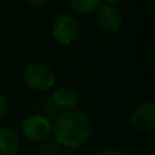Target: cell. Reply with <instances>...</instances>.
I'll return each instance as SVG.
<instances>
[{
	"instance_id": "obj_1",
	"label": "cell",
	"mask_w": 155,
	"mask_h": 155,
	"mask_svg": "<svg viewBox=\"0 0 155 155\" xmlns=\"http://www.w3.org/2000/svg\"><path fill=\"white\" fill-rule=\"evenodd\" d=\"M54 140L64 148L78 149L87 143L92 133V121L80 110H64L59 113L51 125Z\"/></svg>"
},
{
	"instance_id": "obj_2",
	"label": "cell",
	"mask_w": 155,
	"mask_h": 155,
	"mask_svg": "<svg viewBox=\"0 0 155 155\" xmlns=\"http://www.w3.org/2000/svg\"><path fill=\"white\" fill-rule=\"evenodd\" d=\"M22 80L27 87L34 91H48L56 82V74L45 64L33 63L25 67Z\"/></svg>"
},
{
	"instance_id": "obj_3",
	"label": "cell",
	"mask_w": 155,
	"mask_h": 155,
	"mask_svg": "<svg viewBox=\"0 0 155 155\" xmlns=\"http://www.w3.org/2000/svg\"><path fill=\"white\" fill-rule=\"evenodd\" d=\"M51 33L56 42L62 46L74 44L80 36V25L75 17L68 13L58 15L52 23Z\"/></svg>"
},
{
	"instance_id": "obj_4",
	"label": "cell",
	"mask_w": 155,
	"mask_h": 155,
	"mask_svg": "<svg viewBox=\"0 0 155 155\" xmlns=\"http://www.w3.org/2000/svg\"><path fill=\"white\" fill-rule=\"evenodd\" d=\"M21 130L27 139L34 143H41L48 139L51 134V122L41 114H30L23 119Z\"/></svg>"
},
{
	"instance_id": "obj_5",
	"label": "cell",
	"mask_w": 155,
	"mask_h": 155,
	"mask_svg": "<svg viewBox=\"0 0 155 155\" xmlns=\"http://www.w3.org/2000/svg\"><path fill=\"white\" fill-rule=\"evenodd\" d=\"M96 22L102 31L105 34H116L124 23L121 11L113 5H102L96 11Z\"/></svg>"
},
{
	"instance_id": "obj_6",
	"label": "cell",
	"mask_w": 155,
	"mask_h": 155,
	"mask_svg": "<svg viewBox=\"0 0 155 155\" xmlns=\"http://www.w3.org/2000/svg\"><path fill=\"white\" fill-rule=\"evenodd\" d=\"M130 122L133 128L140 132H150L155 128V104L144 102L139 104L130 115Z\"/></svg>"
},
{
	"instance_id": "obj_7",
	"label": "cell",
	"mask_w": 155,
	"mask_h": 155,
	"mask_svg": "<svg viewBox=\"0 0 155 155\" xmlns=\"http://www.w3.org/2000/svg\"><path fill=\"white\" fill-rule=\"evenodd\" d=\"M51 101L54 107L62 110H71L79 102V94L75 88L63 85L52 92Z\"/></svg>"
},
{
	"instance_id": "obj_8",
	"label": "cell",
	"mask_w": 155,
	"mask_h": 155,
	"mask_svg": "<svg viewBox=\"0 0 155 155\" xmlns=\"http://www.w3.org/2000/svg\"><path fill=\"white\" fill-rule=\"evenodd\" d=\"M21 140L18 133L10 127H0V155H16Z\"/></svg>"
},
{
	"instance_id": "obj_9",
	"label": "cell",
	"mask_w": 155,
	"mask_h": 155,
	"mask_svg": "<svg viewBox=\"0 0 155 155\" xmlns=\"http://www.w3.org/2000/svg\"><path fill=\"white\" fill-rule=\"evenodd\" d=\"M103 0H68L70 8L82 16L96 13V11L102 6Z\"/></svg>"
},
{
	"instance_id": "obj_10",
	"label": "cell",
	"mask_w": 155,
	"mask_h": 155,
	"mask_svg": "<svg viewBox=\"0 0 155 155\" xmlns=\"http://www.w3.org/2000/svg\"><path fill=\"white\" fill-rule=\"evenodd\" d=\"M61 154V145L53 139H46L41 142L39 147V155H59Z\"/></svg>"
},
{
	"instance_id": "obj_11",
	"label": "cell",
	"mask_w": 155,
	"mask_h": 155,
	"mask_svg": "<svg viewBox=\"0 0 155 155\" xmlns=\"http://www.w3.org/2000/svg\"><path fill=\"white\" fill-rule=\"evenodd\" d=\"M97 155H126V153H124L121 149L117 148H107L101 150Z\"/></svg>"
},
{
	"instance_id": "obj_12",
	"label": "cell",
	"mask_w": 155,
	"mask_h": 155,
	"mask_svg": "<svg viewBox=\"0 0 155 155\" xmlns=\"http://www.w3.org/2000/svg\"><path fill=\"white\" fill-rule=\"evenodd\" d=\"M6 111H7V101H6L5 96L0 92V120H2Z\"/></svg>"
},
{
	"instance_id": "obj_13",
	"label": "cell",
	"mask_w": 155,
	"mask_h": 155,
	"mask_svg": "<svg viewBox=\"0 0 155 155\" xmlns=\"http://www.w3.org/2000/svg\"><path fill=\"white\" fill-rule=\"evenodd\" d=\"M25 1L33 7H41V6H44L46 4L47 0H25Z\"/></svg>"
},
{
	"instance_id": "obj_14",
	"label": "cell",
	"mask_w": 155,
	"mask_h": 155,
	"mask_svg": "<svg viewBox=\"0 0 155 155\" xmlns=\"http://www.w3.org/2000/svg\"><path fill=\"white\" fill-rule=\"evenodd\" d=\"M103 1H105V4H107V5L116 6L117 4H121V2H122V1H125V0H103Z\"/></svg>"
},
{
	"instance_id": "obj_15",
	"label": "cell",
	"mask_w": 155,
	"mask_h": 155,
	"mask_svg": "<svg viewBox=\"0 0 155 155\" xmlns=\"http://www.w3.org/2000/svg\"><path fill=\"white\" fill-rule=\"evenodd\" d=\"M145 1H148V2H153L154 0H145Z\"/></svg>"
},
{
	"instance_id": "obj_16",
	"label": "cell",
	"mask_w": 155,
	"mask_h": 155,
	"mask_svg": "<svg viewBox=\"0 0 155 155\" xmlns=\"http://www.w3.org/2000/svg\"><path fill=\"white\" fill-rule=\"evenodd\" d=\"M11 1H17V0H11Z\"/></svg>"
}]
</instances>
